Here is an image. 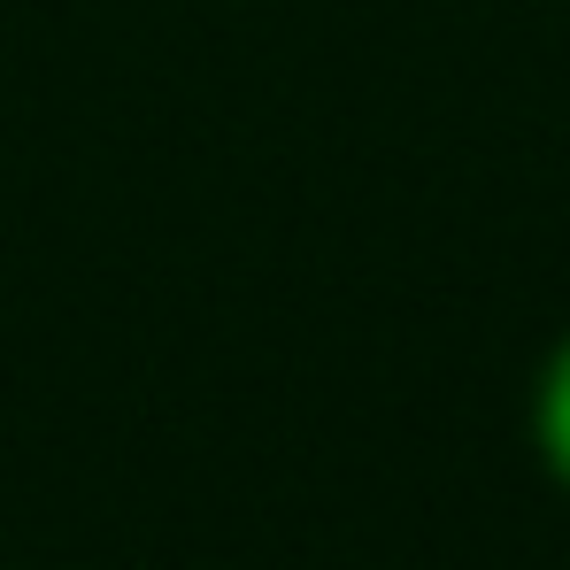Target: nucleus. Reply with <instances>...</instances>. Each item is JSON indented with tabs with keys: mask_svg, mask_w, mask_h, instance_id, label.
Instances as JSON below:
<instances>
[{
	"mask_svg": "<svg viewBox=\"0 0 570 570\" xmlns=\"http://www.w3.org/2000/svg\"><path fill=\"white\" fill-rule=\"evenodd\" d=\"M532 448H540L548 478L570 493V332L548 347V363L532 379Z\"/></svg>",
	"mask_w": 570,
	"mask_h": 570,
	"instance_id": "1",
	"label": "nucleus"
}]
</instances>
